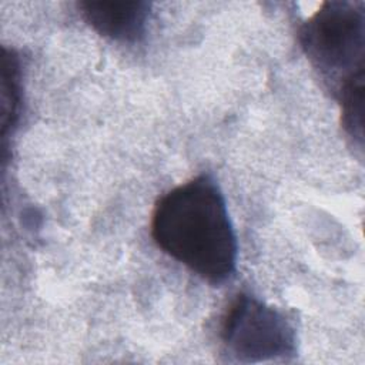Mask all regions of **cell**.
Segmentation results:
<instances>
[{
	"instance_id": "obj_1",
	"label": "cell",
	"mask_w": 365,
	"mask_h": 365,
	"mask_svg": "<svg viewBox=\"0 0 365 365\" xmlns=\"http://www.w3.org/2000/svg\"><path fill=\"white\" fill-rule=\"evenodd\" d=\"M158 248L210 284L228 281L238 245L224 195L210 175H198L165 192L151 215Z\"/></svg>"
},
{
	"instance_id": "obj_2",
	"label": "cell",
	"mask_w": 365,
	"mask_h": 365,
	"mask_svg": "<svg viewBox=\"0 0 365 365\" xmlns=\"http://www.w3.org/2000/svg\"><path fill=\"white\" fill-rule=\"evenodd\" d=\"M299 40L311 63L339 90L351 78L364 74V3H322L302 24Z\"/></svg>"
},
{
	"instance_id": "obj_3",
	"label": "cell",
	"mask_w": 365,
	"mask_h": 365,
	"mask_svg": "<svg viewBox=\"0 0 365 365\" xmlns=\"http://www.w3.org/2000/svg\"><path fill=\"white\" fill-rule=\"evenodd\" d=\"M220 336L227 354L238 362L274 361L297 352V336L289 321L250 294H238L230 302Z\"/></svg>"
},
{
	"instance_id": "obj_4",
	"label": "cell",
	"mask_w": 365,
	"mask_h": 365,
	"mask_svg": "<svg viewBox=\"0 0 365 365\" xmlns=\"http://www.w3.org/2000/svg\"><path fill=\"white\" fill-rule=\"evenodd\" d=\"M78 9L84 20L101 36L135 43L145 34L151 6L143 0H87Z\"/></svg>"
},
{
	"instance_id": "obj_5",
	"label": "cell",
	"mask_w": 365,
	"mask_h": 365,
	"mask_svg": "<svg viewBox=\"0 0 365 365\" xmlns=\"http://www.w3.org/2000/svg\"><path fill=\"white\" fill-rule=\"evenodd\" d=\"M341 115L345 131L362 147L364 141V74L351 78L339 90Z\"/></svg>"
},
{
	"instance_id": "obj_6",
	"label": "cell",
	"mask_w": 365,
	"mask_h": 365,
	"mask_svg": "<svg viewBox=\"0 0 365 365\" xmlns=\"http://www.w3.org/2000/svg\"><path fill=\"white\" fill-rule=\"evenodd\" d=\"M20 63L14 51L3 54V135L14 127L20 108Z\"/></svg>"
}]
</instances>
